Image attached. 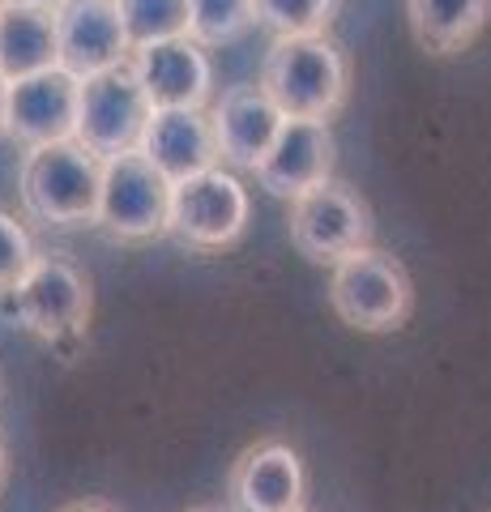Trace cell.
Wrapping results in <instances>:
<instances>
[{"instance_id":"cell-1","label":"cell","mask_w":491,"mask_h":512,"mask_svg":"<svg viewBox=\"0 0 491 512\" xmlns=\"http://www.w3.org/2000/svg\"><path fill=\"white\" fill-rule=\"evenodd\" d=\"M261 90L278 103L287 120H325L338 116L351 94V60L342 43L325 35H282L265 52Z\"/></svg>"},{"instance_id":"cell-2","label":"cell","mask_w":491,"mask_h":512,"mask_svg":"<svg viewBox=\"0 0 491 512\" xmlns=\"http://www.w3.org/2000/svg\"><path fill=\"white\" fill-rule=\"evenodd\" d=\"M22 210L47 231L94 227L103 197V158L90 154L82 141H52L35 146L22 163Z\"/></svg>"},{"instance_id":"cell-3","label":"cell","mask_w":491,"mask_h":512,"mask_svg":"<svg viewBox=\"0 0 491 512\" xmlns=\"http://www.w3.org/2000/svg\"><path fill=\"white\" fill-rule=\"evenodd\" d=\"M329 308L359 333H393L415 312V282L393 252L355 248L329 274Z\"/></svg>"},{"instance_id":"cell-4","label":"cell","mask_w":491,"mask_h":512,"mask_svg":"<svg viewBox=\"0 0 491 512\" xmlns=\"http://www.w3.org/2000/svg\"><path fill=\"white\" fill-rule=\"evenodd\" d=\"M171 192H176V184L141 150L107 158L94 227H103L120 244H146V239L171 235Z\"/></svg>"},{"instance_id":"cell-5","label":"cell","mask_w":491,"mask_h":512,"mask_svg":"<svg viewBox=\"0 0 491 512\" xmlns=\"http://www.w3.org/2000/svg\"><path fill=\"white\" fill-rule=\"evenodd\" d=\"M291 244L316 265H338L342 256L372 244V210L351 184L321 180L291 201Z\"/></svg>"},{"instance_id":"cell-6","label":"cell","mask_w":491,"mask_h":512,"mask_svg":"<svg viewBox=\"0 0 491 512\" xmlns=\"http://www.w3.org/2000/svg\"><path fill=\"white\" fill-rule=\"evenodd\" d=\"M248 188L231 167L188 175L171 192V235L197 252H223L248 231Z\"/></svg>"},{"instance_id":"cell-7","label":"cell","mask_w":491,"mask_h":512,"mask_svg":"<svg viewBox=\"0 0 491 512\" xmlns=\"http://www.w3.org/2000/svg\"><path fill=\"white\" fill-rule=\"evenodd\" d=\"M150 99L137 82L133 60L103 69L94 77H82V107H77V141L99 154L103 163L116 154H129L141 146L150 120Z\"/></svg>"},{"instance_id":"cell-8","label":"cell","mask_w":491,"mask_h":512,"mask_svg":"<svg viewBox=\"0 0 491 512\" xmlns=\"http://www.w3.org/2000/svg\"><path fill=\"white\" fill-rule=\"evenodd\" d=\"M5 295L13 299V312H18L22 325L47 342L65 338V333H82L94 303L86 274L65 252H39L35 265Z\"/></svg>"},{"instance_id":"cell-9","label":"cell","mask_w":491,"mask_h":512,"mask_svg":"<svg viewBox=\"0 0 491 512\" xmlns=\"http://www.w3.org/2000/svg\"><path fill=\"white\" fill-rule=\"evenodd\" d=\"M77 107H82V77L65 64L9 82L5 90V133L26 150L77 137Z\"/></svg>"},{"instance_id":"cell-10","label":"cell","mask_w":491,"mask_h":512,"mask_svg":"<svg viewBox=\"0 0 491 512\" xmlns=\"http://www.w3.org/2000/svg\"><path fill=\"white\" fill-rule=\"evenodd\" d=\"M227 495L235 512H304L308 500L304 457L287 440L248 444L227 474Z\"/></svg>"},{"instance_id":"cell-11","label":"cell","mask_w":491,"mask_h":512,"mask_svg":"<svg viewBox=\"0 0 491 512\" xmlns=\"http://www.w3.org/2000/svg\"><path fill=\"white\" fill-rule=\"evenodd\" d=\"M56 52L60 64L77 77L133 60V43L124 35L116 0H56Z\"/></svg>"},{"instance_id":"cell-12","label":"cell","mask_w":491,"mask_h":512,"mask_svg":"<svg viewBox=\"0 0 491 512\" xmlns=\"http://www.w3.org/2000/svg\"><path fill=\"white\" fill-rule=\"evenodd\" d=\"M214 141H218V163L231 171H257L269 146L278 141L287 116L278 111V103L261 90V82L252 86H231L223 99L210 107Z\"/></svg>"},{"instance_id":"cell-13","label":"cell","mask_w":491,"mask_h":512,"mask_svg":"<svg viewBox=\"0 0 491 512\" xmlns=\"http://www.w3.org/2000/svg\"><path fill=\"white\" fill-rule=\"evenodd\" d=\"M257 184L278 201H295L299 192L316 188L334 175V133L325 120H287L278 141L252 171Z\"/></svg>"},{"instance_id":"cell-14","label":"cell","mask_w":491,"mask_h":512,"mask_svg":"<svg viewBox=\"0 0 491 512\" xmlns=\"http://www.w3.org/2000/svg\"><path fill=\"white\" fill-rule=\"evenodd\" d=\"M137 82L146 90L150 107H205L214 90V64L205 47L188 35L163 39L133 52Z\"/></svg>"},{"instance_id":"cell-15","label":"cell","mask_w":491,"mask_h":512,"mask_svg":"<svg viewBox=\"0 0 491 512\" xmlns=\"http://www.w3.org/2000/svg\"><path fill=\"white\" fill-rule=\"evenodd\" d=\"M137 150L171 184L218 167V141H214V124L205 107H154Z\"/></svg>"},{"instance_id":"cell-16","label":"cell","mask_w":491,"mask_h":512,"mask_svg":"<svg viewBox=\"0 0 491 512\" xmlns=\"http://www.w3.org/2000/svg\"><path fill=\"white\" fill-rule=\"evenodd\" d=\"M56 5H0V77H18L56 69Z\"/></svg>"},{"instance_id":"cell-17","label":"cell","mask_w":491,"mask_h":512,"mask_svg":"<svg viewBox=\"0 0 491 512\" xmlns=\"http://www.w3.org/2000/svg\"><path fill=\"white\" fill-rule=\"evenodd\" d=\"M406 18L419 47L432 56H457L491 22V0H406Z\"/></svg>"},{"instance_id":"cell-18","label":"cell","mask_w":491,"mask_h":512,"mask_svg":"<svg viewBox=\"0 0 491 512\" xmlns=\"http://www.w3.org/2000/svg\"><path fill=\"white\" fill-rule=\"evenodd\" d=\"M116 5H120V22L133 52L188 35V0H116Z\"/></svg>"},{"instance_id":"cell-19","label":"cell","mask_w":491,"mask_h":512,"mask_svg":"<svg viewBox=\"0 0 491 512\" xmlns=\"http://www.w3.org/2000/svg\"><path fill=\"white\" fill-rule=\"evenodd\" d=\"M252 26H257L252 0H188V39L201 47L235 43Z\"/></svg>"},{"instance_id":"cell-20","label":"cell","mask_w":491,"mask_h":512,"mask_svg":"<svg viewBox=\"0 0 491 512\" xmlns=\"http://www.w3.org/2000/svg\"><path fill=\"white\" fill-rule=\"evenodd\" d=\"M257 22L274 35H325L338 0H252Z\"/></svg>"},{"instance_id":"cell-21","label":"cell","mask_w":491,"mask_h":512,"mask_svg":"<svg viewBox=\"0 0 491 512\" xmlns=\"http://www.w3.org/2000/svg\"><path fill=\"white\" fill-rule=\"evenodd\" d=\"M35 256H39V248H35V239H30L26 222H18L9 210H0V291L18 286V278L35 265Z\"/></svg>"},{"instance_id":"cell-22","label":"cell","mask_w":491,"mask_h":512,"mask_svg":"<svg viewBox=\"0 0 491 512\" xmlns=\"http://www.w3.org/2000/svg\"><path fill=\"white\" fill-rule=\"evenodd\" d=\"M60 512H116V508L103 504V500H73V504H65Z\"/></svg>"},{"instance_id":"cell-23","label":"cell","mask_w":491,"mask_h":512,"mask_svg":"<svg viewBox=\"0 0 491 512\" xmlns=\"http://www.w3.org/2000/svg\"><path fill=\"white\" fill-rule=\"evenodd\" d=\"M5 90H9V82L0 77V133H5Z\"/></svg>"},{"instance_id":"cell-24","label":"cell","mask_w":491,"mask_h":512,"mask_svg":"<svg viewBox=\"0 0 491 512\" xmlns=\"http://www.w3.org/2000/svg\"><path fill=\"white\" fill-rule=\"evenodd\" d=\"M5 474H9V453H5V444H0V487H5Z\"/></svg>"},{"instance_id":"cell-25","label":"cell","mask_w":491,"mask_h":512,"mask_svg":"<svg viewBox=\"0 0 491 512\" xmlns=\"http://www.w3.org/2000/svg\"><path fill=\"white\" fill-rule=\"evenodd\" d=\"M0 5H56V0H0Z\"/></svg>"},{"instance_id":"cell-26","label":"cell","mask_w":491,"mask_h":512,"mask_svg":"<svg viewBox=\"0 0 491 512\" xmlns=\"http://www.w3.org/2000/svg\"><path fill=\"white\" fill-rule=\"evenodd\" d=\"M188 512H227V508H218V504H197V508H188Z\"/></svg>"}]
</instances>
